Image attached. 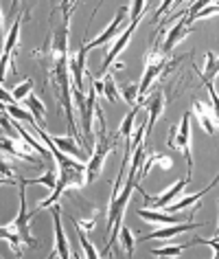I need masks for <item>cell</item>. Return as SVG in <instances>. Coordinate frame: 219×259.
<instances>
[{
    "mask_svg": "<svg viewBox=\"0 0 219 259\" xmlns=\"http://www.w3.org/2000/svg\"><path fill=\"white\" fill-rule=\"evenodd\" d=\"M125 16H127V7H121L119 14L114 16V20L107 24L105 31H103L101 35H96L92 42H86V44H83V47H86V51H92V49H96V47H105L107 42H114V37L121 33V24H123Z\"/></svg>",
    "mask_w": 219,
    "mask_h": 259,
    "instance_id": "9",
    "label": "cell"
},
{
    "mask_svg": "<svg viewBox=\"0 0 219 259\" xmlns=\"http://www.w3.org/2000/svg\"><path fill=\"white\" fill-rule=\"evenodd\" d=\"M31 90H33V79H27V81L18 83V86L14 88V93H11V97H14L16 101H27V97L31 95Z\"/></svg>",
    "mask_w": 219,
    "mask_h": 259,
    "instance_id": "25",
    "label": "cell"
},
{
    "mask_svg": "<svg viewBox=\"0 0 219 259\" xmlns=\"http://www.w3.org/2000/svg\"><path fill=\"white\" fill-rule=\"evenodd\" d=\"M191 244H204V246H210V248H212V259H219V239H217V237H212V239L195 237Z\"/></svg>",
    "mask_w": 219,
    "mask_h": 259,
    "instance_id": "29",
    "label": "cell"
},
{
    "mask_svg": "<svg viewBox=\"0 0 219 259\" xmlns=\"http://www.w3.org/2000/svg\"><path fill=\"white\" fill-rule=\"evenodd\" d=\"M96 119H99V139L94 141V147H92V154H90V160L86 163V174H88V183H92L101 176V169H103V163L105 158L112 154V150H117V137H110L107 134V127H105V116H103L99 103H96Z\"/></svg>",
    "mask_w": 219,
    "mask_h": 259,
    "instance_id": "3",
    "label": "cell"
},
{
    "mask_svg": "<svg viewBox=\"0 0 219 259\" xmlns=\"http://www.w3.org/2000/svg\"><path fill=\"white\" fill-rule=\"evenodd\" d=\"M3 152H9L11 156H16L20 160H29V163H33L35 167H40V160H37L33 154L27 150V147L20 145V143H16V141H11V139H7V137H3Z\"/></svg>",
    "mask_w": 219,
    "mask_h": 259,
    "instance_id": "16",
    "label": "cell"
},
{
    "mask_svg": "<svg viewBox=\"0 0 219 259\" xmlns=\"http://www.w3.org/2000/svg\"><path fill=\"white\" fill-rule=\"evenodd\" d=\"M195 73L202 77V79L215 81V77L219 75V57H215L212 53H206V68H204V73L199 68H195Z\"/></svg>",
    "mask_w": 219,
    "mask_h": 259,
    "instance_id": "20",
    "label": "cell"
},
{
    "mask_svg": "<svg viewBox=\"0 0 219 259\" xmlns=\"http://www.w3.org/2000/svg\"><path fill=\"white\" fill-rule=\"evenodd\" d=\"M77 7V3H62L57 5V16L60 20L50 31L48 42L44 44V49H37L35 55H46L48 57V77L50 83L55 88V99H57V110H64L66 116L70 137L79 139L77 132V123L73 114V101H70V88H73V77H70V60H68V35H70V16ZM81 141V139H79ZM83 143V141H81Z\"/></svg>",
    "mask_w": 219,
    "mask_h": 259,
    "instance_id": "1",
    "label": "cell"
},
{
    "mask_svg": "<svg viewBox=\"0 0 219 259\" xmlns=\"http://www.w3.org/2000/svg\"><path fill=\"white\" fill-rule=\"evenodd\" d=\"M121 95H123V99L130 103V106H136L138 99H140V93H138L136 83H125V86L121 88Z\"/></svg>",
    "mask_w": 219,
    "mask_h": 259,
    "instance_id": "26",
    "label": "cell"
},
{
    "mask_svg": "<svg viewBox=\"0 0 219 259\" xmlns=\"http://www.w3.org/2000/svg\"><path fill=\"white\" fill-rule=\"evenodd\" d=\"M193 114H195L197 123L202 125V130L206 134H215L219 130V123H217V116H215V110H212V106H208V103L204 101H193Z\"/></svg>",
    "mask_w": 219,
    "mask_h": 259,
    "instance_id": "11",
    "label": "cell"
},
{
    "mask_svg": "<svg viewBox=\"0 0 219 259\" xmlns=\"http://www.w3.org/2000/svg\"><path fill=\"white\" fill-rule=\"evenodd\" d=\"M206 90L210 95V101H212V110H215V116H217V123H219V93L215 90V81H208V79H202Z\"/></svg>",
    "mask_w": 219,
    "mask_h": 259,
    "instance_id": "28",
    "label": "cell"
},
{
    "mask_svg": "<svg viewBox=\"0 0 219 259\" xmlns=\"http://www.w3.org/2000/svg\"><path fill=\"white\" fill-rule=\"evenodd\" d=\"M217 183H219V176H217V178H215V180H212V185H217Z\"/></svg>",
    "mask_w": 219,
    "mask_h": 259,
    "instance_id": "32",
    "label": "cell"
},
{
    "mask_svg": "<svg viewBox=\"0 0 219 259\" xmlns=\"http://www.w3.org/2000/svg\"><path fill=\"white\" fill-rule=\"evenodd\" d=\"M197 222H178V224H165L162 229H158V231H153L151 235H147L143 239H171V237H176V235H182V233L186 231H193V229H197Z\"/></svg>",
    "mask_w": 219,
    "mask_h": 259,
    "instance_id": "14",
    "label": "cell"
},
{
    "mask_svg": "<svg viewBox=\"0 0 219 259\" xmlns=\"http://www.w3.org/2000/svg\"><path fill=\"white\" fill-rule=\"evenodd\" d=\"M153 165H160L162 169H169V167H171V158L167 156V154H162V152H147L145 158H143V165H140V169H138V176H136L138 183L151 171Z\"/></svg>",
    "mask_w": 219,
    "mask_h": 259,
    "instance_id": "15",
    "label": "cell"
},
{
    "mask_svg": "<svg viewBox=\"0 0 219 259\" xmlns=\"http://www.w3.org/2000/svg\"><path fill=\"white\" fill-rule=\"evenodd\" d=\"M0 169H3V183H5V185H7L11 178H16V174H14V169H11L9 165L3 163V165H0ZM9 185H11V183H9Z\"/></svg>",
    "mask_w": 219,
    "mask_h": 259,
    "instance_id": "31",
    "label": "cell"
},
{
    "mask_svg": "<svg viewBox=\"0 0 219 259\" xmlns=\"http://www.w3.org/2000/svg\"><path fill=\"white\" fill-rule=\"evenodd\" d=\"M189 183H191V178H182V180H176V185L173 187H169L167 191H162L160 196H147V193L140 189L138 187V191L143 193V198H145V204L149 206V209H156V211H162L165 206H169V204H173L178 200V196L182 193L186 187H189Z\"/></svg>",
    "mask_w": 219,
    "mask_h": 259,
    "instance_id": "7",
    "label": "cell"
},
{
    "mask_svg": "<svg viewBox=\"0 0 219 259\" xmlns=\"http://www.w3.org/2000/svg\"><path fill=\"white\" fill-rule=\"evenodd\" d=\"M101 215V211L99 209H92V213H90L88 218H70V222L75 224V229H81V231H86L88 235L94 231V226H96V218Z\"/></svg>",
    "mask_w": 219,
    "mask_h": 259,
    "instance_id": "22",
    "label": "cell"
},
{
    "mask_svg": "<svg viewBox=\"0 0 219 259\" xmlns=\"http://www.w3.org/2000/svg\"><path fill=\"white\" fill-rule=\"evenodd\" d=\"M143 106L147 108V123H145V147H149V137H151V130L156 125V121L160 119L165 110V93L162 90H156L153 95L145 97V103Z\"/></svg>",
    "mask_w": 219,
    "mask_h": 259,
    "instance_id": "8",
    "label": "cell"
},
{
    "mask_svg": "<svg viewBox=\"0 0 219 259\" xmlns=\"http://www.w3.org/2000/svg\"><path fill=\"white\" fill-rule=\"evenodd\" d=\"M215 235H219V224H217V231H215Z\"/></svg>",
    "mask_w": 219,
    "mask_h": 259,
    "instance_id": "33",
    "label": "cell"
},
{
    "mask_svg": "<svg viewBox=\"0 0 219 259\" xmlns=\"http://www.w3.org/2000/svg\"><path fill=\"white\" fill-rule=\"evenodd\" d=\"M121 242H123V248H125V255L127 257H132L134 255V250H136V239H134L132 235V231L127 229V226H121Z\"/></svg>",
    "mask_w": 219,
    "mask_h": 259,
    "instance_id": "24",
    "label": "cell"
},
{
    "mask_svg": "<svg viewBox=\"0 0 219 259\" xmlns=\"http://www.w3.org/2000/svg\"><path fill=\"white\" fill-rule=\"evenodd\" d=\"M212 16H219V3H206V7L199 11L195 20H202V18H212Z\"/></svg>",
    "mask_w": 219,
    "mask_h": 259,
    "instance_id": "30",
    "label": "cell"
},
{
    "mask_svg": "<svg viewBox=\"0 0 219 259\" xmlns=\"http://www.w3.org/2000/svg\"><path fill=\"white\" fill-rule=\"evenodd\" d=\"M57 180H60V169H57V167H50L44 176L31 178V180H22V183H27V185H44V187H48V189H55Z\"/></svg>",
    "mask_w": 219,
    "mask_h": 259,
    "instance_id": "21",
    "label": "cell"
},
{
    "mask_svg": "<svg viewBox=\"0 0 219 259\" xmlns=\"http://www.w3.org/2000/svg\"><path fill=\"white\" fill-rule=\"evenodd\" d=\"M27 183L20 185V209H18V215L11 220L9 224H5L3 229H0V235H3L5 242H9L11 250H14V255L20 257L24 246H37V242L31 235V229H29V220L31 215L27 213Z\"/></svg>",
    "mask_w": 219,
    "mask_h": 259,
    "instance_id": "2",
    "label": "cell"
},
{
    "mask_svg": "<svg viewBox=\"0 0 219 259\" xmlns=\"http://www.w3.org/2000/svg\"><path fill=\"white\" fill-rule=\"evenodd\" d=\"M167 147H173V150L182 152L186 158V167H189V174L186 178L193 176V154H191V112H184V116L180 119L178 125L171 127L169 137H167Z\"/></svg>",
    "mask_w": 219,
    "mask_h": 259,
    "instance_id": "6",
    "label": "cell"
},
{
    "mask_svg": "<svg viewBox=\"0 0 219 259\" xmlns=\"http://www.w3.org/2000/svg\"><path fill=\"white\" fill-rule=\"evenodd\" d=\"M178 60H182V57H178ZM178 60H171L169 55L162 53V44H160V40L153 42V47L149 49V53H147V57H145V73H143V79H140V83H138L140 99H145V97H147V90H149L151 83L156 81L160 75L169 73V68L176 66Z\"/></svg>",
    "mask_w": 219,
    "mask_h": 259,
    "instance_id": "4",
    "label": "cell"
},
{
    "mask_svg": "<svg viewBox=\"0 0 219 259\" xmlns=\"http://www.w3.org/2000/svg\"><path fill=\"white\" fill-rule=\"evenodd\" d=\"M193 31H195V27H193V24H191L189 20H186V11H184L182 20H178V22L171 27L169 33H167V40H165V44H162V53L171 57L173 49H176L178 44L182 42V40H184V37L189 35V33H193Z\"/></svg>",
    "mask_w": 219,
    "mask_h": 259,
    "instance_id": "10",
    "label": "cell"
},
{
    "mask_svg": "<svg viewBox=\"0 0 219 259\" xmlns=\"http://www.w3.org/2000/svg\"><path fill=\"white\" fill-rule=\"evenodd\" d=\"M50 209H53V222H55V248L50 252V257L68 259L70 248H68V239L64 235V229H62V209H60V204H53Z\"/></svg>",
    "mask_w": 219,
    "mask_h": 259,
    "instance_id": "12",
    "label": "cell"
},
{
    "mask_svg": "<svg viewBox=\"0 0 219 259\" xmlns=\"http://www.w3.org/2000/svg\"><path fill=\"white\" fill-rule=\"evenodd\" d=\"M145 9H147V3H143V0H136V3L132 5V22L127 24V29L121 33L117 40H114V44L107 49V53H105V60H103V68H101V77L103 75H107V70L112 68V64H114V60L123 53L125 51V47H127V42L132 40V35H134V31H136V27H138V22H140V18H143V14H145Z\"/></svg>",
    "mask_w": 219,
    "mask_h": 259,
    "instance_id": "5",
    "label": "cell"
},
{
    "mask_svg": "<svg viewBox=\"0 0 219 259\" xmlns=\"http://www.w3.org/2000/svg\"><path fill=\"white\" fill-rule=\"evenodd\" d=\"M77 233H79V242H81L83 255H86L88 259H96V257H99V252H96V248H94L92 244H90V239H88V233H86V231H81V229H77Z\"/></svg>",
    "mask_w": 219,
    "mask_h": 259,
    "instance_id": "27",
    "label": "cell"
},
{
    "mask_svg": "<svg viewBox=\"0 0 219 259\" xmlns=\"http://www.w3.org/2000/svg\"><path fill=\"white\" fill-rule=\"evenodd\" d=\"M27 108H29V112L33 114V119L37 121V125H40L42 130H46V119H44V103L37 99L35 95H29L27 97Z\"/></svg>",
    "mask_w": 219,
    "mask_h": 259,
    "instance_id": "19",
    "label": "cell"
},
{
    "mask_svg": "<svg viewBox=\"0 0 219 259\" xmlns=\"http://www.w3.org/2000/svg\"><path fill=\"white\" fill-rule=\"evenodd\" d=\"M119 68H123V64H114V68H110V73L107 75H103L101 77V81H103V93L101 95H105V99L110 103H117L121 99V90L117 88V83H114V70H119Z\"/></svg>",
    "mask_w": 219,
    "mask_h": 259,
    "instance_id": "17",
    "label": "cell"
},
{
    "mask_svg": "<svg viewBox=\"0 0 219 259\" xmlns=\"http://www.w3.org/2000/svg\"><path fill=\"white\" fill-rule=\"evenodd\" d=\"M22 18L24 16H18L14 24L9 29V35L5 40V49H3V77H7V68H9V62L14 57V51L18 47V40H20V24H22Z\"/></svg>",
    "mask_w": 219,
    "mask_h": 259,
    "instance_id": "13",
    "label": "cell"
},
{
    "mask_svg": "<svg viewBox=\"0 0 219 259\" xmlns=\"http://www.w3.org/2000/svg\"><path fill=\"white\" fill-rule=\"evenodd\" d=\"M75 137H53V143L60 147V152H64V154H73V156H77V158H83L86 156V150H81V147H77V143H75Z\"/></svg>",
    "mask_w": 219,
    "mask_h": 259,
    "instance_id": "18",
    "label": "cell"
},
{
    "mask_svg": "<svg viewBox=\"0 0 219 259\" xmlns=\"http://www.w3.org/2000/svg\"><path fill=\"white\" fill-rule=\"evenodd\" d=\"M189 246H193V244L189 242V244H180V246H165V248H153L149 252L153 257H178L180 252H184Z\"/></svg>",
    "mask_w": 219,
    "mask_h": 259,
    "instance_id": "23",
    "label": "cell"
}]
</instances>
